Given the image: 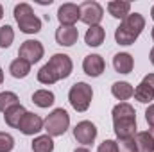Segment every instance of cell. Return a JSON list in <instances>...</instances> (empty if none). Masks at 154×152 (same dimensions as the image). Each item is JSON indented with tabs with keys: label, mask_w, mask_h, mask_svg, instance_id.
<instances>
[{
	"label": "cell",
	"mask_w": 154,
	"mask_h": 152,
	"mask_svg": "<svg viewBox=\"0 0 154 152\" xmlns=\"http://www.w3.org/2000/svg\"><path fill=\"white\" fill-rule=\"evenodd\" d=\"M113 131L116 138H133L136 134V111L131 104L120 102L113 108Z\"/></svg>",
	"instance_id": "1"
},
{
	"label": "cell",
	"mask_w": 154,
	"mask_h": 152,
	"mask_svg": "<svg viewBox=\"0 0 154 152\" xmlns=\"http://www.w3.org/2000/svg\"><path fill=\"white\" fill-rule=\"evenodd\" d=\"M145 29V18L140 13H131L125 20H122V23L115 29V39L118 45H133L138 36L142 34V31Z\"/></svg>",
	"instance_id": "2"
},
{
	"label": "cell",
	"mask_w": 154,
	"mask_h": 152,
	"mask_svg": "<svg viewBox=\"0 0 154 152\" xmlns=\"http://www.w3.org/2000/svg\"><path fill=\"white\" fill-rule=\"evenodd\" d=\"M14 20L22 32L25 34H36L41 31V20L34 14L32 7L25 2L14 5Z\"/></svg>",
	"instance_id": "3"
},
{
	"label": "cell",
	"mask_w": 154,
	"mask_h": 152,
	"mask_svg": "<svg viewBox=\"0 0 154 152\" xmlns=\"http://www.w3.org/2000/svg\"><path fill=\"white\" fill-rule=\"evenodd\" d=\"M70 127V114L66 113L63 108L54 109L43 120V129L47 131L48 136H63Z\"/></svg>",
	"instance_id": "4"
},
{
	"label": "cell",
	"mask_w": 154,
	"mask_h": 152,
	"mask_svg": "<svg viewBox=\"0 0 154 152\" xmlns=\"http://www.w3.org/2000/svg\"><path fill=\"white\" fill-rule=\"evenodd\" d=\"M91 99H93V90L86 82H75L68 91V102L79 113L88 111V108L91 104Z\"/></svg>",
	"instance_id": "5"
},
{
	"label": "cell",
	"mask_w": 154,
	"mask_h": 152,
	"mask_svg": "<svg viewBox=\"0 0 154 152\" xmlns=\"http://www.w3.org/2000/svg\"><path fill=\"white\" fill-rule=\"evenodd\" d=\"M79 11H81V22H84L86 25L93 27V25H99L102 16H104V9L99 2H93V0H86L79 5Z\"/></svg>",
	"instance_id": "6"
},
{
	"label": "cell",
	"mask_w": 154,
	"mask_h": 152,
	"mask_svg": "<svg viewBox=\"0 0 154 152\" xmlns=\"http://www.w3.org/2000/svg\"><path fill=\"white\" fill-rule=\"evenodd\" d=\"M45 54V48L41 45V41H36V39H27L20 45V50H18V57L27 61L29 65H34L38 63L39 59L43 57Z\"/></svg>",
	"instance_id": "7"
},
{
	"label": "cell",
	"mask_w": 154,
	"mask_h": 152,
	"mask_svg": "<svg viewBox=\"0 0 154 152\" xmlns=\"http://www.w3.org/2000/svg\"><path fill=\"white\" fill-rule=\"evenodd\" d=\"M47 65H48V66H50V70L56 74L57 81L70 77L72 70H74V63H72L70 56H66V54H54V56L48 59V63H47Z\"/></svg>",
	"instance_id": "8"
},
{
	"label": "cell",
	"mask_w": 154,
	"mask_h": 152,
	"mask_svg": "<svg viewBox=\"0 0 154 152\" xmlns=\"http://www.w3.org/2000/svg\"><path fill=\"white\" fill-rule=\"evenodd\" d=\"M74 138L81 145H91L97 138V127L90 120H82L74 127Z\"/></svg>",
	"instance_id": "9"
},
{
	"label": "cell",
	"mask_w": 154,
	"mask_h": 152,
	"mask_svg": "<svg viewBox=\"0 0 154 152\" xmlns=\"http://www.w3.org/2000/svg\"><path fill=\"white\" fill-rule=\"evenodd\" d=\"M18 131H20L22 134H25V136H34V134H38L39 131H43V120H41V116L36 114V113L27 111V113L23 114L22 122L18 123Z\"/></svg>",
	"instance_id": "10"
},
{
	"label": "cell",
	"mask_w": 154,
	"mask_h": 152,
	"mask_svg": "<svg viewBox=\"0 0 154 152\" xmlns=\"http://www.w3.org/2000/svg\"><path fill=\"white\" fill-rule=\"evenodd\" d=\"M82 70H84L86 75L99 77V75H102V72L106 70V63H104L102 56H99V54H90V56H86L84 61H82Z\"/></svg>",
	"instance_id": "11"
},
{
	"label": "cell",
	"mask_w": 154,
	"mask_h": 152,
	"mask_svg": "<svg viewBox=\"0 0 154 152\" xmlns=\"http://www.w3.org/2000/svg\"><path fill=\"white\" fill-rule=\"evenodd\" d=\"M57 20L61 25H75L77 20H81V11L75 4H63L57 9Z\"/></svg>",
	"instance_id": "12"
},
{
	"label": "cell",
	"mask_w": 154,
	"mask_h": 152,
	"mask_svg": "<svg viewBox=\"0 0 154 152\" xmlns=\"http://www.w3.org/2000/svg\"><path fill=\"white\" fill-rule=\"evenodd\" d=\"M79 39V31L75 25H59L56 31V41L61 47H72Z\"/></svg>",
	"instance_id": "13"
},
{
	"label": "cell",
	"mask_w": 154,
	"mask_h": 152,
	"mask_svg": "<svg viewBox=\"0 0 154 152\" xmlns=\"http://www.w3.org/2000/svg\"><path fill=\"white\" fill-rule=\"evenodd\" d=\"M113 66L118 74H131L133 66H134V59L127 52H118L113 57Z\"/></svg>",
	"instance_id": "14"
},
{
	"label": "cell",
	"mask_w": 154,
	"mask_h": 152,
	"mask_svg": "<svg viewBox=\"0 0 154 152\" xmlns=\"http://www.w3.org/2000/svg\"><path fill=\"white\" fill-rule=\"evenodd\" d=\"M108 11L113 18L118 20H125L129 14H131V4L129 2H124V0H113L108 4Z\"/></svg>",
	"instance_id": "15"
},
{
	"label": "cell",
	"mask_w": 154,
	"mask_h": 152,
	"mask_svg": "<svg viewBox=\"0 0 154 152\" xmlns=\"http://www.w3.org/2000/svg\"><path fill=\"white\" fill-rule=\"evenodd\" d=\"M25 113H27V109H25L22 104H16V106H13L11 109H7V111L4 113V120H5V123H7L9 127L18 129V123L22 122V118H23Z\"/></svg>",
	"instance_id": "16"
},
{
	"label": "cell",
	"mask_w": 154,
	"mask_h": 152,
	"mask_svg": "<svg viewBox=\"0 0 154 152\" xmlns=\"http://www.w3.org/2000/svg\"><path fill=\"white\" fill-rule=\"evenodd\" d=\"M104 38H106V31L100 27V25H93L86 31L84 34V41L88 47H100L104 43Z\"/></svg>",
	"instance_id": "17"
},
{
	"label": "cell",
	"mask_w": 154,
	"mask_h": 152,
	"mask_svg": "<svg viewBox=\"0 0 154 152\" xmlns=\"http://www.w3.org/2000/svg\"><path fill=\"white\" fill-rule=\"evenodd\" d=\"M111 93H113V97L118 99V100H129L133 95H134V88L129 84V82H125V81H118L115 82L113 86H111Z\"/></svg>",
	"instance_id": "18"
},
{
	"label": "cell",
	"mask_w": 154,
	"mask_h": 152,
	"mask_svg": "<svg viewBox=\"0 0 154 152\" xmlns=\"http://www.w3.org/2000/svg\"><path fill=\"white\" fill-rule=\"evenodd\" d=\"M136 152H154V141L149 134V131H142L134 134Z\"/></svg>",
	"instance_id": "19"
},
{
	"label": "cell",
	"mask_w": 154,
	"mask_h": 152,
	"mask_svg": "<svg viewBox=\"0 0 154 152\" xmlns=\"http://www.w3.org/2000/svg\"><path fill=\"white\" fill-rule=\"evenodd\" d=\"M32 102L38 106V108H50L54 102H56V97L50 90H38L32 93Z\"/></svg>",
	"instance_id": "20"
},
{
	"label": "cell",
	"mask_w": 154,
	"mask_h": 152,
	"mask_svg": "<svg viewBox=\"0 0 154 152\" xmlns=\"http://www.w3.org/2000/svg\"><path fill=\"white\" fill-rule=\"evenodd\" d=\"M9 72H11V75L14 77V79H23V77H27L31 74V65L27 63V61H23V59H14L11 65H9Z\"/></svg>",
	"instance_id": "21"
},
{
	"label": "cell",
	"mask_w": 154,
	"mask_h": 152,
	"mask_svg": "<svg viewBox=\"0 0 154 152\" xmlns=\"http://www.w3.org/2000/svg\"><path fill=\"white\" fill-rule=\"evenodd\" d=\"M134 99L142 104H151L154 100V90L151 86H147L145 82H140L134 88Z\"/></svg>",
	"instance_id": "22"
},
{
	"label": "cell",
	"mask_w": 154,
	"mask_h": 152,
	"mask_svg": "<svg viewBox=\"0 0 154 152\" xmlns=\"http://www.w3.org/2000/svg\"><path fill=\"white\" fill-rule=\"evenodd\" d=\"M31 147H32V152H54V140L48 134L36 136Z\"/></svg>",
	"instance_id": "23"
},
{
	"label": "cell",
	"mask_w": 154,
	"mask_h": 152,
	"mask_svg": "<svg viewBox=\"0 0 154 152\" xmlns=\"http://www.w3.org/2000/svg\"><path fill=\"white\" fill-rule=\"evenodd\" d=\"M16 104H20V99L16 93H13V91H2L0 93V111L2 113H5L7 109H11Z\"/></svg>",
	"instance_id": "24"
},
{
	"label": "cell",
	"mask_w": 154,
	"mask_h": 152,
	"mask_svg": "<svg viewBox=\"0 0 154 152\" xmlns=\"http://www.w3.org/2000/svg\"><path fill=\"white\" fill-rule=\"evenodd\" d=\"M38 81L41 82V84L50 86V84L57 82V77H56V74L50 70V66H48V65H43V66L39 68V72H38Z\"/></svg>",
	"instance_id": "25"
},
{
	"label": "cell",
	"mask_w": 154,
	"mask_h": 152,
	"mask_svg": "<svg viewBox=\"0 0 154 152\" xmlns=\"http://www.w3.org/2000/svg\"><path fill=\"white\" fill-rule=\"evenodd\" d=\"M13 39H14V31H13V27H11V25H2V27H0V47H2V48L11 47Z\"/></svg>",
	"instance_id": "26"
},
{
	"label": "cell",
	"mask_w": 154,
	"mask_h": 152,
	"mask_svg": "<svg viewBox=\"0 0 154 152\" xmlns=\"http://www.w3.org/2000/svg\"><path fill=\"white\" fill-rule=\"evenodd\" d=\"M116 147H118V152H136L134 136L133 138H118L116 140Z\"/></svg>",
	"instance_id": "27"
},
{
	"label": "cell",
	"mask_w": 154,
	"mask_h": 152,
	"mask_svg": "<svg viewBox=\"0 0 154 152\" xmlns=\"http://www.w3.org/2000/svg\"><path fill=\"white\" fill-rule=\"evenodd\" d=\"M14 149V138L9 132H0V152H11Z\"/></svg>",
	"instance_id": "28"
},
{
	"label": "cell",
	"mask_w": 154,
	"mask_h": 152,
	"mask_svg": "<svg viewBox=\"0 0 154 152\" xmlns=\"http://www.w3.org/2000/svg\"><path fill=\"white\" fill-rule=\"evenodd\" d=\"M97 152H118L116 141H115V140H104V141L99 145Z\"/></svg>",
	"instance_id": "29"
},
{
	"label": "cell",
	"mask_w": 154,
	"mask_h": 152,
	"mask_svg": "<svg viewBox=\"0 0 154 152\" xmlns=\"http://www.w3.org/2000/svg\"><path fill=\"white\" fill-rule=\"evenodd\" d=\"M145 120H147V123L154 127V104H151L149 108H147V111H145Z\"/></svg>",
	"instance_id": "30"
},
{
	"label": "cell",
	"mask_w": 154,
	"mask_h": 152,
	"mask_svg": "<svg viewBox=\"0 0 154 152\" xmlns=\"http://www.w3.org/2000/svg\"><path fill=\"white\" fill-rule=\"evenodd\" d=\"M142 82H145L147 86H151V88L154 90V74H149V75H145V77H143V81H142Z\"/></svg>",
	"instance_id": "31"
},
{
	"label": "cell",
	"mask_w": 154,
	"mask_h": 152,
	"mask_svg": "<svg viewBox=\"0 0 154 152\" xmlns=\"http://www.w3.org/2000/svg\"><path fill=\"white\" fill-rule=\"evenodd\" d=\"M74 152H90V150H88L86 147H79V149H75Z\"/></svg>",
	"instance_id": "32"
},
{
	"label": "cell",
	"mask_w": 154,
	"mask_h": 152,
	"mask_svg": "<svg viewBox=\"0 0 154 152\" xmlns=\"http://www.w3.org/2000/svg\"><path fill=\"white\" fill-rule=\"evenodd\" d=\"M149 134H151V138H152V141H154V127H151V129H149Z\"/></svg>",
	"instance_id": "33"
},
{
	"label": "cell",
	"mask_w": 154,
	"mask_h": 152,
	"mask_svg": "<svg viewBox=\"0 0 154 152\" xmlns=\"http://www.w3.org/2000/svg\"><path fill=\"white\" fill-rule=\"evenodd\" d=\"M2 82H4V70L0 68V84H2Z\"/></svg>",
	"instance_id": "34"
},
{
	"label": "cell",
	"mask_w": 154,
	"mask_h": 152,
	"mask_svg": "<svg viewBox=\"0 0 154 152\" xmlns=\"http://www.w3.org/2000/svg\"><path fill=\"white\" fill-rule=\"evenodd\" d=\"M151 63L154 65V47H152V50H151Z\"/></svg>",
	"instance_id": "35"
},
{
	"label": "cell",
	"mask_w": 154,
	"mask_h": 152,
	"mask_svg": "<svg viewBox=\"0 0 154 152\" xmlns=\"http://www.w3.org/2000/svg\"><path fill=\"white\" fill-rule=\"evenodd\" d=\"M4 18V9H2V5H0V20Z\"/></svg>",
	"instance_id": "36"
},
{
	"label": "cell",
	"mask_w": 154,
	"mask_h": 152,
	"mask_svg": "<svg viewBox=\"0 0 154 152\" xmlns=\"http://www.w3.org/2000/svg\"><path fill=\"white\" fill-rule=\"evenodd\" d=\"M151 18L154 20V5H152V9H151Z\"/></svg>",
	"instance_id": "37"
},
{
	"label": "cell",
	"mask_w": 154,
	"mask_h": 152,
	"mask_svg": "<svg viewBox=\"0 0 154 152\" xmlns=\"http://www.w3.org/2000/svg\"><path fill=\"white\" fill-rule=\"evenodd\" d=\"M152 39H154V27H152Z\"/></svg>",
	"instance_id": "38"
}]
</instances>
